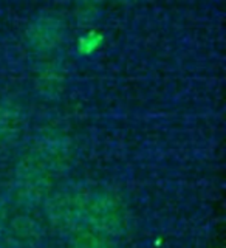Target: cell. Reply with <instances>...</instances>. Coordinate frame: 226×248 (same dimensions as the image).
<instances>
[{
  "label": "cell",
  "instance_id": "cell-1",
  "mask_svg": "<svg viewBox=\"0 0 226 248\" xmlns=\"http://www.w3.org/2000/svg\"><path fill=\"white\" fill-rule=\"evenodd\" d=\"M101 42H103V36L98 34V33H89V34H85L84 37H81V41H79V50L81 53L84 54H90L95 51L98 46L101 45Z\"/></svg>",
  "mask_w": 226,
  "mask_h": 248
}]
</instances>
